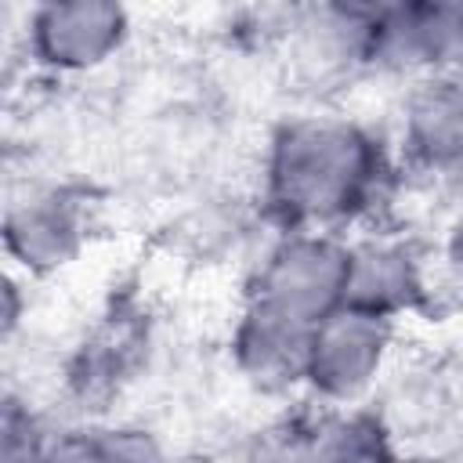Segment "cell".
<instances>
[{"label": "cell", "instance_id": "cell-1", "mask_svg": "<svg viewBox=\"0 0 463 463\" xmlns=\"http://www.w3.org/2000/svg\"><path fill=\"white\" fill-rule=\"evenodd\" d=\"M279 181L300 210H329L362 174V141L351 130H297L282 148Z\"/></svg>", "mask_w": 463, "mask_h": 463}, {"label": "cell", "instance_id": "cell-2", "mask_svg": "<svg viewBox=\"0 0 463 463\" xmlns=\"http://www.w3.org/2000/svg\"><path fill=\"white\" fill-rule=\"evenodd\" d=\"M347 282V264L326 246H297L271 271V311L304 322L322 311L336 286Z\"/></svg>", "mask_w": 463, "mask_h": 463}, {"label": "cell", "instance_id": "cell-3", "mask_svg": "<svg viewBox=\"0 0 463 463\" xmlns=\"http://www.w3.org/2000/svg\"><path fill=\"white\" fill-rule=\"evenodd\" d=\"M119 11L94 7V4H72V7H51L40 22L43 51L54 61H94L116 36Z\"/></svg>", "mask_w": 463, "mask_h": 463}, {"label": "cell", "instance_id": "cell-4", "mask_svg": "<svg viewBox=\"0 0 463 463\" xmlns=\"http://www.w3.org/2000/svg\"><path fill=\"white\" fill-rule=\"evenodd\" d=\"M376 351H380L376 326L365 322L362 315L329 322L315 336V373L329 387L347 391V387H354V383L365 380V369L373 365Z\"/></svg>", "mask_w": 463, "mask_h": 463}, {"label": "cell", "instance_id": "cell-5", "mask_svg": "<svg viewBox=\"0 0 463 463\" xmlns=\"http://www.w3.org/2000/svg\"><path fill=\"white\" fill-rule=\"evenodd\" d=\"M416 134L430 152L463 148V80L430 83V90L416 101Z\"/></svg>", "mask_w": 463, "mask_h": 463}, {"label": "cell", "instance_id": "cell-6", "mask_svg": "<svg viewBox=\"0 0 463 463\" xmlns=\"http://www.w3.org/2000/svg\"><path fill=\"white\" fill-rule=\"evenodd\" d=\"M101 463H156V452L148 449V441L141 438H112L105 445H98Z\"/></svg>", "mask_w": 463, "mask_h": 463}]
</instances>
